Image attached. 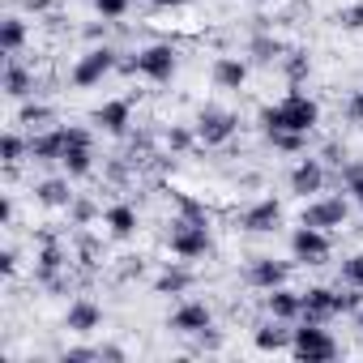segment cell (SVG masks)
Listing matches in <instances>:
<instances>
[{"mask_svg": "<svg viewBox=\"0 0 363 363\" xmlns=\"http://www.w3.org/2000/svg\"><path fill=\"white\" fill-rule=\"evenodd\" d=\"M193 286V274H189V261H171L158 278H154V295H184Z\"/></svg>", "mask_w": 363, "mask_h": 363, "instance_id": "603a6c76", "label": "cell"}, {"mask_svg": "<svg viewBox=\"0 0 363 363\" xmlns=\"http://www.w3.org/2000/svg\"><path fill=\"white\" fill-rule=\"evenodd\" d=\"M329 316H342L337 312V291L333 286H308L303 291V316L299 320H329Z\"/></svg>", "mask_w": 363, "mask_h": 363, "instance_id": "44dd1931", "label": "cell"}, {"mask_svg": "<svg viewBox=\"0 0 363 363\" xmlns=\"http://www.w3.org/2000/svg\"><path fill=\"white\" fill-rule=\"evenodd\" d=\"M320 124V103L303 90H286L278 103L261 107V128L265 133H312Z\"/></svg>", "mask_w": 363, "mask_h": 363, "instance_id": "6da1fadb", "label": "cell"}, {"mask_svg": "<svg viewBox=\"0 0 363 363\" xmlns=\"http://www.w3.org/2000/svg\"><path fill=\"white\" fill-rule=\"evenodd\" d=\"M167 248L175 261H206L214 252V235H210V223L206 218H189V214H179L171 223V235H167Z\"/></svg>", "mask_w": 363, "mask_h": 363, "instance_id": "7a4b0ae2", "label": "cell"}, {"mask_svg": "<svg viewBox=\"0 0 363 363\" xmlns=\"http://www.w3.org/2000/svg\"><path fill=\"white\" fill-rule=\"evenodd\" d=\"M265 137H269V145L282 150V154H303V145H308L303 133H265Z\"/></svg>", "mask_w": 363, "mask_h": 363, "instance_id": "f1b7e54d", "label": "cell"}, {"mask_svg": "<svg viewBox=\"0 0 363 363\" xmlns=\"http://www.w3.org/2000/svg\"><path fill=\"white\" fill-rule=\"evenodd\" d=\"M291 342H295V329H286V320H274L269 316V325H261L257 333H252V346L261 350V354H291Z\"/></svg>", "mask_w": 363, "mask_h": 363, "instance_id": "ffe728a7", "label": "cell"}, {"mask_svg": "<svg viewBox=\"0 0 363 363\" xmlns=\"http://www.w3.org/2000/svg\"><path fill=\"white\" fill-rule=\"evenodd\" d=\"M193 133H197V145L218 150V145L235 141V133H240V116L227 111V107H201L197 120H193Z\"/></svg>", "mask_w": 363, "mask_h": 363, "instance_id": "8992f818", "label": "cell"}, {"mask_svg": "<svg viewBox=\"0 0 363 363\" xmlns=\"http://www.w3.org/2000/svg\"><path fill=\"white\" fill-rule=\"evenodd\" d=\"M278 227H282V206L274 197H261L240 214V231H248V235H269Z\"/></svg>", "mask_w": 363, "mask_h": 363, "instance_id": "7c38bea8", "label": "cell"}, {"mask_svg": "<svg viewBox=\"0 0 363 363\" xmlns=\"http://www.w3.org/2000/svg\"><path fill=\"white\" fill-rule=\"evenodd\" d=\"M0 269H5V278H13V269H18V252H13V248L0 252Z\"/></svg>", "mask_w": 363, "mask_h": 363, "instance_id": "e575fe53", "label": "cell"}, {"mask_svg": "<svg viewBox=\"0 0 363 363\" xmlns=\"http://www.w3.org/2000/svg\"><path fill=\"white\" fill-rule=\"evenodd\" d=\"M65 150H69V133H65V124H52V128L30 133V158H35V162H56V167H60Z\"/></svg>", "mask_w": 363, "mask_h": 363, "instance_id": "5bb4252c", "label": "cell"}, {"mask_svg": "<svg viewBox=\"0 0 363 363\" xmlns=\"http://www.w3.org/2000/svg\"><path fill=\"white\" fill-rule=\"evenodd\" d=\"M193 141H197L193 128H171V133H167V145H171V150H189Z\"/></svg>", "mask_w": 363, "mask_h": 363, "instance_id": "d6a6232c", "label": "cell"}, {"mask_svg": "<svg viewBox=\"0 0 363 363\" xmlns=\"http://www.w3.org/2000/svg\"><path fill=\"white\" fill-rule=\"evenodd\" d=\"M65 329L69 333H94V329H103V308L94 303V299H73L69 303V312H65Z\"/></svg>", "mask_w": 363, "mask_h": 363, "instance_id": "d6986e66", "label": "cell"}, {"mask_svg": "<svg viewBox=\"0 0 363 363\" xmlns=\"http://www.w3.org/2000/svg\"><path fill=\"white\" fill-rule=\"evenodd\" d=\"M128 9H133V0H94V13L103 22H120V18H128Z\"/></svg>", "mask_w": 363, "mask_h": 363, "instance_id": "f546056e", "label": "cell"}, {"mask_svg": "<svg viewBox=\"0 0 363 363\" xmlns=\"http://www.w3.org/2000/svg\"><path fill=\"white\" fill-rule=\"evenodd\" d=\"M154 9H184V5H193V0H150Z\"/></svg>", "mask_w": 363, "mask_h": 363, "instance_id": "d590c367", "label": "cell"}, {"mask_svg": "<svg viewBox=\"0 0 363 363\" xmlns=\"http://www.w3.org/2000/svg\"><path fill=\"white\" fill-rule=\"evenodd\" d=\"M337 26H342V30H350V35H359V30H363V0H354V5H346V9L337 13Z\"/></svg>", "mask_w": 363, "mask_h": 363, "instance_id": "1f68e13d", "label": "cell"}, {"mask_svg": "<svg viewBox=\"0 0 363 363\" xmlns=\"http://www.w3.org/2000/svg\"><path fill=\"white\" fill-rule=\"evenodd\" d=\"M286 184H291V193L295 197H320L325 193V184H329V171H325V162L320 158H299L295 167H291V175H286Z\"/></svg>", "mask_w": 363, "mask_h": 363, "instance_id": "30bf717a", "label": "cell"}, {"mask_svg": "<svg viewBox=\"0 0 363 363\" xmlns=\"http://www.w3.org/2000/svg\"><path fill=\"white\" fill-rule=\"evenodd\" d=\"M35 201L48 206V210H69V206H73L69 175H56V179H43V184H35Z\"/></svg>", "mask_w": 363, "mask_h": 363, "instance_id": "7402d4cb", "label": "cell"}, {"mask_svg": "<svg viewBox=\"0 0 363 363\" xmlns=\"http://www.w3.org/2000/svg\"><path fill=\"white\" fill-rule=\"evenodd\" d=\"M342 282L354 286V291H363V252H354V257L342 261Z\"/></svg>", "mask_w": 363, "mask_h": 363, "instance_id": "4dcf8cb0", "label": "cell"}, {"mask_svg": "<svg viewBox=\"0 0 363 363\" xmlns=\"http://www.w3.org/2000/svg\"><path fill=\"white\" fill-rule=\"evenodd\" d=\"M354 329H359V333H363V308H359V312H354Z\"/></svg>", "mask_w": 363, "mask_h": 363, "instance_id": "8d00e7d4", "label": "cell"}, {"mask_svg": "<svg viewBox=\"0 0 363 363\" xmlns=\"http://www.w3.org/2000/svg\"><path fill=\"white\" fill-rule=\"evenodd\" d=\"M342 189L354 197V206L363 210V158H346L342 162Z\"/></svg>", "mask_w": 363, "mask_h": 363, "instance_id": "484cf974", "label": "cell"}, {"mask_svg": "<svg viewBox=\"0 0 363 363\" xmlns=\"http://www.w3.org/2000/svg\"><path fill=\"white\" fill-rule=\"evenodd\" d=\"M291 354L299 363H329V359H337V337L325 329V320H299Z\"/></svg>", "mask_w": 363, "mask_h": 363, "instance_id": "277c9868", "label": "cell"}, {"mask_svg": "<svg viewBox=\"0 0 363 363\" xmlns=\"http://www.w3.org/2000/svg\"><path fill=\"white\" fill-rule=\"evenodd\" d=\"M103 227H107V235H111V240H133V235L141 231V214H137V206L116 201V206H107V210H103Z\"/></svg>", "mask_w": 363, "mask_h": 363, "instance_id": "e0dca14e", "label": "cell"}, {"mask_svg": "<svg viewBox=\"0 0 363 363\" xmlns=\"http://www.w3.org/2000/svg\"><path fill=\"white\" fill-rule=\"evenodd\" d=\"M65 269H69V257H65V248H60V244H43V252H39V265H35V278H39V282H56Z\"/></svg>", "mask_w": 363, "mask_h": 363, "instance_id": "d4e9b609", "label": "cell"}, {"mask_svg": "<svg viewBox=\"0 0 363 363\" xmlns=\"http://www.w3.org/2000/svg\"><path fill=\"white\" fill-rule=\"evenodd\" d=\"M26 39H30V26L18 13H9L5 22H0V52H5V56H22Z\"/></svg>", "mask_w": 363, "mask_h": 363, "instance_id": "cb8c5ba5", "label": "cell"}, {"mask_svg": "<svg viewBox=\"0 0 363 363\" xmlns=\"http://www.w3.org/2000/svg\"><path fill=\"white\" fill-rule=\"evenodd\" d=\"M210 82L218 90H227V94H240L248 86V60L244 56H218L214 69H210Z\"/></svg>", "mask_w": 363, "mask_h": 363, "instance_id": "2e32d148", "label": "cell"}, {"mask_svg": "<svg viewBox=\"0 0 363 363\" xmlns=\"http://www.w3.org/2000/svg\"><path fill=\"white\" fill-rule=\"evenodd\" d=\"M346 218H350V201L346 197H308V206H303V214H299V223H308V227H320V231H337V227H346Z\"/></svg>", "mask_w": 363, "mask_h": 363, "instance_id": "ba28073f", "label": "cell"}, {"mask_svg": "<svg viewBox=\"0 0 363 363\" xmlns=\"http://www.w3.org/2000/svg\"><path fill=\"white\" fill-rule=\"evenodd\" d=\"M0 154H5V167H18L22 158H30V137H22L18 128H9L5 141H0Z\"/></svg>", "mask_w": 363, "mask_h": 363, "instance_id": "4316f807", "label": "cell"}, {"mask_svg": "<svg viewBox=\"0 0 363 363\" xmlns=\"http://www.w3.org/2000/svg\"><path fill=\"white\" fill-rule=\"evenodd\" d=\"M116 69H120V52L107 48V43H99V48H90V52H82V56L73 60L69 86H73V90H94V86H103Z\"/></svg>", "mask_w": 363, "mask_h": 363, "instance_id": "3957f363", "label": "cell"}, {"mask_svg": "<svg viewBox=\"0 0 363 363\" xmlns=\"http://www.w3.org/2000/svg\"><path fill=\"white\" fill-rule=\"evenodd\" d=\"M265 312L274 316V320H299L303 316V291H291V286H274V291H265Z\"/></svg>", "mask_w": 363, "mask_h": 363, "instance_id": "ac0fdd59", "label": "cell"}, {"mask_svg": "<svg viewBox=\"0 0 363 363\" xmlns=\"http://www.w3.org/2000/svg\"><path fill=\"white\" fill-rule=\"evenodd\" d=\"M171 329L184 333V337H206L214 329V308L206 299H184V303L171 312Z\"/></svg>", "mask_w": 363, "mask_h": 363, "instance_id": "9c48e42d", "label": "cell"}, {"mask_svg": "<svg viewBox=\"0 0 363 363\" xmlns=\"http://www.w3.org/2000/svg\"><path fill=\"white\" fill-rule=\"evenodd\" d=\"M90 124L99 133H107V137H124L133 128V103L128 99H107V103H99L90 111Z\"/></svg>", "mask_w": 363, "mask_h": 363, "instance_id": "8fae6325", "label": "cell"}, {"mask_svg": "<svg viewBox=\"0 0 363 363\" xmlns=\"http://www.w3.org/2000/svg\"><path fill=\"white\" fill-rule=\"evenodd\" d=\"M18 124H26L30 133H39V128H52V111H48L43 103H26V107L18 111Z\"/></svg>", "mask_w": 363, "mask_h": 363, "instance_id": "83f0119b", "label": "cell"}, {"mask_svg": "<svg viewBox=\"0 0 363 363\" xmlns=\"http://www.w3.org/2000/svg\"><path fill=\"white\" fill-rule=\"evenodd\" d=\"M346 120H350V124H363V86L346 99Z\"/></svg>", "mask_w": 363, "mask_h": 363, "instance_id": "836d02e7", "label": "cell"}, {"mask_svg": "<svg viewBox=\"0 0 363 363\" xmlns=\"http://www.w3.org/2000/svg\"><path fill=\"white\" fill-rule=\"evenodd\" d=\"M248 286L252 291H274V286H286L291 282V261H278V257H252L248 265Z\"/></svg>", "mask_w": 363, "mask_h": 363, "instance_id": "4fadbf2b", "label": "cell"}, {"mask_svg": "<svg viewBox=\"0 0 363 363\" xmlns=\"http://www.w3.org/2000/svg\"><path fill=\"white\" fill-rule=\"evenodd\" d=\"M5 94H9L13 103H26V99L39 94V77H35V69H26L18 56H5Z\"/></svg>", "mask_w": 363, "mask_h": 363, "instance_id": "9a60e30c", "label": "cell"}, {"mask_svg": "<svg viewBox=\"0 0 363 363\" xmlns=\"http://www.w3.org/2000/svg\"><path fill=\"white\" fill-rule=\"evenodd\" d=\"M128 69H133L137 77L154 82V86H167V82L179 73V52H175L171 43H150V48H141V52L133 56Z\"/></svg>", "mask_w": 363, "mask_h": 363, "instance_id": "5b68a950", "label": "cell"}, {"mask_svg": "<svg viewBox=\"0 0 363 363\" xmlns=\"http://www.w3.org/2000/svg\"><path fill=\"white\" fill-rule=\"evenodd\" d=\"M329 252H333L329 231L308 227V223H299V227L291 231V257H295L299 265H325V261H329Z\"/></svg>", "mask_w": 363, "mask_h": 363, "instance_id": "52a82bcc", "label": "cell"}]
</instances>
